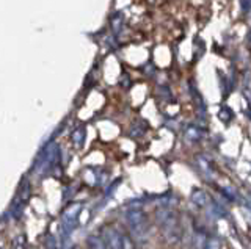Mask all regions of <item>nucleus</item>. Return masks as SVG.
I'll list each match as a JSON object with an SVG mask.
<instances>
[{"label":"nucleus","instance_id":"nucleus-8","mask_svg":"<svg viewBox=\"0 0 251 249\" xmlns=\"http://www.w3.org/2000/svg\"><path fill=\"white\" fill-rule=\"evenodd\" d=\"M185 136L187 139H190V141H198V139H201V132L195 127H190L185 132Z\"/></svg>","mask_w":251,"mask_h":249},{"label":"nucleus","instance_id":"nucleus-5","mask_svg":"<svg viewBox=\"0 0 251 249\" xmlns=\"http://www.w3.org/2000/svg\"><path fill=\"white\" fill-rule=\"evenodd\" d=\"M192 201H193V204L198 205V207H206L209 202H210L207 193L202 191V190H193V193H192Z\"/></svg>","mask_w":251,"mask_h":249},{"label":"nucleus","instance_id":"nucleus-11","mask_svg":"<svg viewBox=\"0 0 251 249\" xmlns=\"http://www.w3.org/2000/svg\"><path fill=\"white\" fill-rule=\"evenodd\" d=\"M206 249H220V241L218 238H209Z\"/></svg>","mask_w":251,"mask_h":249},{"label":"nucleus","instance_id":"nucleus-7","mask_svg":"<svg viewBox=\"0 0 251 249\" xmlns=\"http://www.w3.org/2000/svg\"><path fill=\"white\" fill-rule=\"evenodd\" d=\"M207 241H209L207 233L204 230H198L193 237V249H206Z\"/></svg>","mask_w":251,"mask_h":249},{"label":"nucleus","instance_id":"nucleus-9","mask_svg":"<svg viewBox=\"0 0 251 249\" xmlns=\"http://www.w3.org/2000/svg\"><path fill=\"white\" fill-rule=\"evenodd\" d=\"M121 238H123V249H137L135 241H133L132 237L126 235V233H121Z\"/></svg>","mask_w":251,"mask_h":249},{"label":"nucleus","instance_id":"nucleus-3","mask_svg":"<svg viewBox=\"0 0 251 249\" xmlns=\"http://www.w3.org/2000/svg\"><path fill=\"white\" fill-rule=\"evenodd\" d=\"M82 212V204H71L61 215V232L65 235H69L77 226L78 216Z\"/></svg>","mask_w":251,"mask_h":249},{"label":"nucleus","instance_id":"nucleus-6","mask_svg":"<svg viewBox=\"0 0 251 249\" xmlns=\"http://www.w3.org/2000/svg\"><path fill=\"white\" fill-rule=\"evenodd\" d=\"M86 246L88 249H108L102 235H90L86 238Z\"/></svg>","mask_w":251,"mask_h":249},{"label":"nucleus","instance_id":"nucleus-12","mask_svg":"<svg viewBox=\"0 0 251 249\" xmlns=\"http://www.w3.org/2000/svg\"><path fill=\"white\" fill-rule=\"evenodd\" d=\"M250 43H251V33H250Z\"/></svg>","mask_w":251,"mask_h":249},{"label":"nucleus","instance_id":"nucleus-10","mask_svg":"<svg viewBox=\"0 0 251 249\" xmlns=\"http://www.w3.org/2000/svg\"><path fill=\"white\" fill-rule=\"evenodd\" d=\"M83 136H85V134H83V129H78V130H75L74 134H73V139H74V143H75L77 146H80V144L83 143Z\"/></svg>","mask_w":251,"mask_h":249},{"label":"nucleus","instance_id":"nucleus-2","mask_svg":"<svg viewBox=\"0 0 251 249\" xmlns=\"http://www.w3.org/2000/svg\"><path fill=\"white\" fill-rule=\"evenodd\" d=\"M126 221L129 224V229L132 232V235L138 238V240H143L148 233V220H146V215L141 212L138 208H132L126 212Z\"/></svg>","mask_w":251,"mask_h":249},{"label":"nucleus","instance_id":"nucleus-4","mask_svg":"<svg viewBox=\"0 0 251 249\" xmlns=\"http://www.w3.org/2000/svg\"><path fill=\"white\" fill-rule=\"evenodd\" d=\"M102 237H104L108 249H123L121 232H118L115 227H104V230H102Z\"/></svg>","mask_w":251,"mask_h":249},{"label":"nucleus","instance_id":"nucleus-1","mask_svg":"<svg viewBox=\"0 0 251 249\" xmlns=\"http://www.w3.org/2000/svg\"><path fill=\"white\" fill-rule=\"evenodd\" d=\"M157 223H159L160 230L168 243L175 245L180 240V237H182V229H180L179 220L175 213L162 210V212L157 213Z\"/></svg>","mask_w":251,"mask_h":249},{"label":"nucleus","instance_id":"nucleus-13","mask_svg":"<svg viewBox=\"0 0 251 249\" xmlns=\"http://www.w3.org/2000/svg\"><path fill=\"white\" fill-rule=\"evenodd\" d=\"M73 249H75V248H73Z\"/></svg>","mask_w":251,"mask_h":249}]
</instances>
